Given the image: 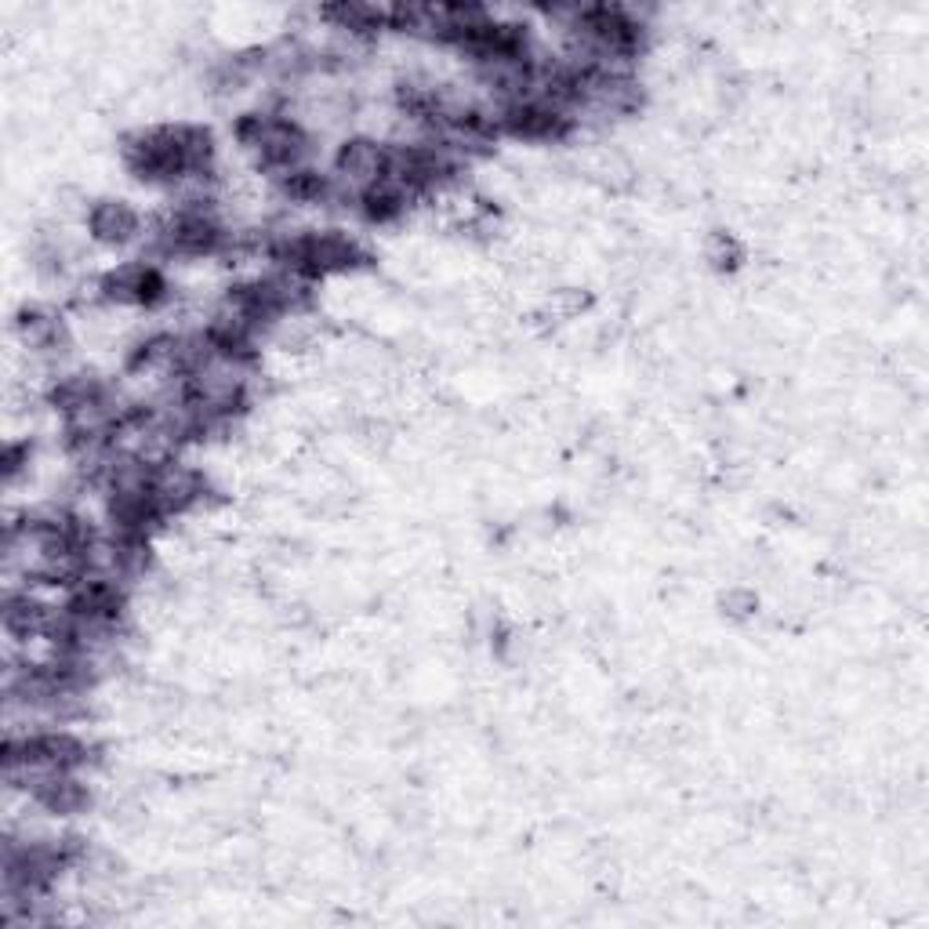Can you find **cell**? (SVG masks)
Segmentation results:
<instances>
[{
  "mask_svg": "<svg viewBox=\"0 0 929 929\" xmlns=\"http://www.w3.org/2000/svg\"><path fill=\"white\" fill-rule=\"evenodd\" d=\"M99 284H102L106 309H157V305H164L175 295L160 261H149V258L120 261V266L99 273Z\"/></svg>",
  "mask_w": 929,
  "mask_h": 929,
  "instance_id": "obj_1",
  "label": "cell"
},
{
  "mask_svg": "<svg viewBox=\"0 0 929 929\" xmlns=\"http://www.w3.org/2000/svg\"><path fill=\"white\" fill-rule=\"evenodd\" d=\"M85 233L91 244L106 247V251H123V247L142 244L146 233V218L135 211L131 200L120 197H99L91 200V211L85 221Z\"/></svg>",
  "mask_w": 929,
  "mask_h": 929,
  "instance_id": "obj_2",
  "label": "cell"
},
{
  "mask_svg": "<svg viewBox=\"0 0 929 929\" xmlns=\"http://www.w3.org/2000/svg\"><path fill=\"white\" fill-rule=\"evenodd\" d=\"M592 309V295L581 287H552L545 302L537 305V320L545 324H571Z\"/></svg>",
  "mask_w": 929,
  "mask_h": 929,
  "instance_id": "obj_3",
  "label": "cell"
},
{
  "mask_svg": "<svg viewBox=\"0 0 929 929\" xmlns=\"http://www.w3.org/2000/svg\"><path fill=\"white\" fill-rule=\"evenodd\" d=\"M701 255L709 261L712 273H723V276L738 273L744 266V244L733 237L730 229H712L709 237H704Z\"/></svg>",
  "mask_w": 929,
  "mask_h": 929,
  "instance_id": "obj_4",
  "label": "cell"
},
{
  "mask_svg": "<svg viewBox=\"0 0 929 929\" xmlns=\"http://www.w3.org/2000/svg\"><path fill=\"white\" fill-rule=\"evenodd\" d=\"M0 465H4V487L16 491L33 468V439H8Z\"/></svg>",
  "mask_w": 929,
  "mask_h": 929,
  "instance_id": "obj_5",
  "label": "cell"
},
{
  "mask_svg": "<svg viewBox=\"0 0 929 929\" xmlns=\"http://www.w3.org/2000/svg\"><path fill=\"white\" fill-rule=\"evenodd\" d=\"M719 606H723V614L730 621H752L759 614V595L752 589H744V585H733V589L723 592Z\"/></svg>",
  "mask_w": 929,
  "mask_h": 929,
  "instance_id": "obj_6",
  "label": "cell"
}]
</instances>
